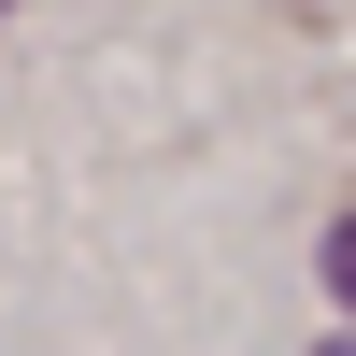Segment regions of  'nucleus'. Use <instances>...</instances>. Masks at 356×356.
<instances>
[{
	"label": "nucleus",
	"mask_w": 356,
	"mask_h": 356,
	"mask_svg": "<svg viewBox=\"0 0 356 356\" xmlns=\"http://www.w3.org/2000/svg\"><path fill=\"white\" fill-rule=\"evenodd\" d=\"M328 285H342V300H356V214H342V243H328Z\"/></svg>",
	"instance_id": "1"
},
{
	"label": "nucleus",
	"mask_w": 356,
	"mask_h": 356,
	"mask_svg": "<svg viewBox=\"0 0 356 356\" xmlns=\"http://www.w3.org/2000/svg\"><path fill=\"white\" fill-rule=\"evenodd\" d=\"M314 356H356V342H314Z\"/></svg>",
	"instance_id": "2"
}]
</instances>
